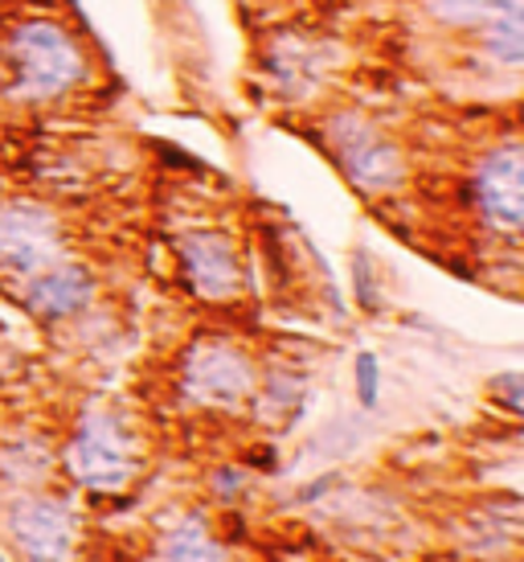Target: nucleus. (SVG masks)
Wrapping results in <instances>:
<instances>
[{
    "instance_id": "a211bd4d",
    "label": "nucleus",
    "mask_w": 524,
    "mask_h": 562,
    "mask_svg": "<svg viewBox=\"0 0 524 562\" xmlns=\"http://www.w3.org/2000/svg\"><path fill=\"white\" fill-rule=\"evenodd\" d=\"M160 4H172V0H160Z\"/></svg>"
},
{
    "instance_id": "f8f14e48",
    "label": "nucleus",
    "mask_w": 524,
    "mask_h": 562,
    "mask_svg": "<svg viewBox=\"0 0 524 562\" xmlns=\"http://www.w3.org/2000/svg\"><path fill=\"white\" fill-rule=\"evenodd\" d=\"M266 70L278 79L283 91H292V87H311V82L320 79V58L304 46V37H278L275 46H266Z\"/></svg>"
},
{
    "instance_id": "9d476101",
    "label": "nucleus",
    "mask_w": 524,
    "mask_h": 562,
    "mask_svg": "<svg viewBox=\"0 0 524 562\" xmlns=\"http://www.w3.org/2000/svg\"><path fill=\"white\" fill-rule=\"evenodd\" d=\"M471 37L492 66L512 75L524 70V0H495L488 16L471 30Z\"/></svg>"
},
{
    "instance_id": "0eeeda50",
    "label": "nucleus",
    "mask_w": 524,
    "mask_h": 562,
    "mask_svg": "<svg viewBox=\"0 0 524 562\" xmlns=\"http://www.w3.org/2000/svg\"><path fill=\"white\" fill-rule=\"evenodd\" d=\"M66 259V226L58 210L33 198L0 202V267L30 280L37 271Z\"/></svg>"
},
{
    "instance_id": "1a4fd4ad",
    "label": "nucleus",
    "mask_w": 524,
    "mask_h": 562,
    "mask_svg": "<svg viewBox=\"0 0 524 562\" xmlns=\"http://www.w3.org/2000/svg\"><path fill=\"white\" fill-rule=\"evenodd\" d=\"M99 296V280L87 263L78 259H58L54 267L37 271L21 283V304L33 321H46V325H58V321H70V316L87 313Z\"/></svg>"
},
{
    "instance_id": "ddd939ff",
    "label": "nucleus",
    "mask_w": 524,
    "mask_h": 562,
    "mask_svg": "<svg viewBox=\"0 0 524 562\" xmlns=\"http://www.w3.org/2000/svg\"><path fill=\"white\" fill-rule=\"evenodd\" d=\"M495 0H422V13L431 16L438 30L451 33H471L488 16Z\"/></svg>"
},
{
    "instance_id": "dca6fc26",
    "label": "nucleus",
    "mask_w": 524,
    "mask_h": 562,
    "mask_svg": "<svg viewBox=\"0 0 524 562\" xmlns=\"http://www.w3.org/2000/svg\"><path fill=\"white\" fill-rule=\"evenodd\" d=\"M488 394H492L495 403L504 406L509 415H521V406H524V374H521V370H504V374L488 378Z\"/></svg>"
},
{
    "instance_id": "7ed1b4c3",
    "label": "nucleus",
    "mask_w": 524,
    "mask_h": 562,
    "mask_svg": "<svg viewBox=\"0 0 524 562\" xmlns=\"http://www.w3.org/2000/svg\"><path fill=\"white\" fill-rule=\"evenodd\" d=\"M176 391L197 411L238 415L259 394V366L242 341H233L226 333H201L181 353Z\"/></svg>"
},
{
    "instance_id": "4468645a",
    "label": "nucleus",
    "mask_w": 524,
    "mask_h": 562,
    "mask_svg": "<svg viewBox=\"0 0 524 562\" xmlns=\"http://www.w3.org/2000/svg\"><path fill=\"white\" fill-rule=\"evenodd\" d=\"M353 296H356V304H361V313H369V316H377L381 304H386L381 280H377V263H373V250H365V247L353 250Z\"/></svg>"
},
{
    "instance_id": "2eb2a0df",
    "label": "nucleus",
    "mask_w": 524,
    "mask_h": 562,
    "mask_svg": "<svg viewBox=\"0 0 524 562\" xmlns=\"http://www.w3.org/2000/svg\"><path fill=\"white\" fill-rule=\"evenodd\" d=\"M353 391L361 411H373L381 403V358L373 349H361L353 358Z\"/></svg>"
},
{
    "instance_id": "39448f33",
    "label": "nucleus",
    "mask_w": 524,
    "mask_h": 562,
    "mask_svg": "<svg viewBox=\"0 0 524 562\" xmlns=\"http://www.w3.org/2000/svg\"><path fill=\"white\" fill-rule=\"evenodd\" d=\"M467 198L479 222L495 235L524 231V144L516 136L488 144L471 165Z\"/></svg>"
},
{
    "instance_id": "9b49d317",
    "label": "nucleus",
    "mask_w": 524,
    "mask_h": 562,
    "mask_svg": "<svg viewBox=\"0 0 524 562\" xmlns=\"http://www.w3.org/2000/svg\"><path fill=\"white\" fill-rule=\"evenodd\" d=\"M160 562H226V547L214 538L209 521L193 514L176 517L169 530L160 533Z\"/></svg>"
},
{
    "instance_id": "20e7f679",
    "label": "nucleus",
    "mask_w": 524,
    "mask_h": 562,
    "mask_svg": "<svg viewBox=\"0 0 524 562\" xmlns=\"http://www.w3.org/2000/svg\"><path fill=\"white\" fill-rule=\"evenodd\" d=\"M139 460H144V448H139L136 427L103 403H91L78 415L62 448L66 472L91 493H124L139 476Z\"/></svg>"
},
{
    "instance_id": "6e6552de",
    "label": "nucleus",
    "mask_w": 524,
    "mask_h": 562,
    "mask_svg": "<svg viewBox=\"0 0 524 562\" xmlns=\"http://www.w3.org/2000/svg\"><path fill=\"white\" fill-rule=\"evenodd\" d=\"M9 533L25 562H70L78 542V517L62 497H21L9 509Z\"/></svg>"
},
{
    "instance_id": "f3484780",
    "label": "nucleus",
    "mask_w": 524,
    "mask_h": 562,
    "mask_svg": "<svg viewBox=\"0 0 524 562\" xmlns=\"http://www.w3.org/2000/svg\"><path fill=\"white\" fill-rule=\"evenodd\" d=\"M242 484H247V472L242 469H217L214 476V488L221 501H233L238 493H242Z\"/></svg>"
},
{
    "instance_id": "423d86ee",
    "label": "nucleus",
    "mask_w": 524,
    "mask_h": 562,
    "mask_svg": "<svg viewBox=\"0 0 524 562\" xmlns=\"http://www.w3.org/2000/svg\"><path fill=\"white\" fill-rule=\"evenodd\" d=\"M176 267L181 283L205 304H230L247 288L242 243L221 226H197L176 238Z\"/></svg>"
},
{
    "instance_id": "6ab92c4d",
    "label": "nucleus",
    "mask_w": 524,
    "mask_h": 562,
    "mask_svg": "<svg viewBox=\"0 0 524 562\" xmlns=\"http://www.w3.org/2000/svg\"><path fill=\"white\" fill-rule=\"evenodd\" d=\"M0 562H4V554H0Z\"/></svg>"
},
{
    "instance_id": "f257e3e1",
    "label": "nucleus",
    "mask_w": 524,
    "mask_h": 562,
    "mask_svg": "<svg viewBox=\"0 0 524 562\" xmlns=\"http://www.w3.org/2000/svg\"><path fill=\"white\" fill-rule=\"evenodd\" d=\"M94 82L87 37L58 13H16L0 25V99L13 108H58Z\"/></svg>"
},
{
    "instance_id": "f03ea898",
    "label": "nucleus",
    "mask_w": 524,
    "mask_h": 562,
    "mask_svg": "<svg viewBox=\"0 0 524 562\" xmlns=\"http://www.w3.org/2000/svg\"><path fill=\"white\" fill-rule=\"evenodd\" d=\"M324 140L332 165L361 198H389L410 181V153L365 111L340 108L324 115Z\"/></svg>"
}]
</instances>
